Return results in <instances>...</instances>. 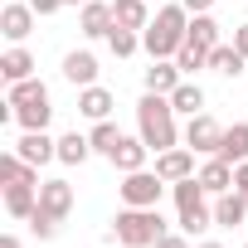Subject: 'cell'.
Masks as SVG:
<instances>
[{"label":"cell","instance_id":"6da1fadb","mask_svg":"<svg viewBox=\"0 0 248 248\" xmlns=\"http://www.w3.org/2000/svg\"><path fill=\"white\" fill-rule=\"evenodd\" d=\"M175 107H170V97L166 93H141V102H137V137L151 146V151H170V146H180V127H175Z\"/></svg>","mask_w":248,"mask_h":248},{"label":"cell","instance_id":"7a4b0ae2","mask_svg":"<svg viewBox=\"0 0 248 248\" xmlns=\"http://www.w3.org/2000/svg\"><path fill=\"white\" fill-rule=\"evenodd\" d=\"M185 34H190V10L175 0V5H161L151 15V25L141 30V49L151 59H175L180 44H185Z\"/></svg>","mask_w":248,"mask_h":248},{"label":"cell","instance_id":"3957f363","mask_svg":"<svg viewBox=\"0 0 248 248\" xmlns=\"http://www.w3.org/2000/svg\"><path fill=\"white\" fill-rule=\"evenodd\" d=\"M161 233H170L166 219H161V209H132V204H127V209L112 219L107 243H122V248H151Z\"/></svg>","mask_w":248,"mask_h":248},{"label":"cell","instance_id":"277c9868","mask_svg":"<svg viewBox=\"0 0 248 248\" xmlns=\"http://www.w3.org/2000/svg\"><path fill=\"white\" fill-rule=\"evenodd\" d=\"M170 195H175V229L180 233H204V229H214V204H209V195H204V185L190 175V180H175L170 185Z\"/></svg>","mask_w":248,"mask_h":248},{"label":"cell","instance_id":"5b68a950","mask_svg":"<svg viewBox=\"0 0 248 248\" xmlns=\"http://www.w3.org/2000/svg\"><path fill=\"white\" fill-rule=\"evenodd\" d=\"M117 195H122V204H132V209H156L161 195H166V180L156 170H127L122 185H117Z\"/></svg>","mask_w":248,"mask_h":248},{"label":"cell","instance_id":"8992f818","mask_svg":"<svg viewBox=\"0 0 248 248\" xmlns=\"http://www.w3.org/2000/svg\"><path fill=\"white\" fill-rule=\"evenodd\" d=\"M219 141H224V127H219L209 112H200V117H190V122H185V146H190L195 156H214V151H219Z\"/></svg>","mask_w":248,"mask_h":248},{"label":"cell","instance_id":"52a82bcc","mask_svg":"<svg viewBox=\"0 0 248 248\" xmlns=\"http://www.w3.org/2000/svg\"><path fill=\"white\" fill-rule=\"evenodd\" d=\"M34 5H30V0H25V5H20V0H10V5L5 10H0V34H5L10 44H25L30 34H34Z\"/></svg>","mask_w":248,"mask_h":248},{"label":"cell","instance_id":"ba28073f","mask_svg":"<svg viewBox=\"0 0 248 248\" xmlns=\"http://www.w3.org/2000/svg\"><path fill=\"white\" fill-rule=\"evenodd\" d=\"M156 175H161L166 185H175V180H190V175H195V151H190V146L156 151Z\"/></svg>","mask_w":248,"mask_h":248},{"label":"cell","instance_id":"9c48e42d","mask_svg":"<svg viewBox=\"0 0 248 248\" xmlns=\"http://www.w3.org/2000/svg\"><path fill=\"white\" fill-rule=\"evenodd\" d=\"M180 83H185V73H180L175 59H151V68L141 73V88H146V93H166V97H170Z\"/></svg>","mask_w":248,"mask_h":248},{"label":"cell","instance_id":"30bf717a","mask_svg":"<svg viewBox=\"0 0 248 248\" xmlns=\"http://www.w3.org/2000/svg\"><path fill=\"white\" fill-rule=\"evenodd\" d=\"M63 78L73 88H93L97 83V54L93 49H68L63 54Z\"/></svg>","mask_w":248,"mask_h":248},{"label":"cell","instance_id":"8fae6325","mask_svg":"<svg viewBox=\"0 0 248 248\" xmlns=\"http://www.w3.org/2000/svg\"><path fill=\"white\" fill-rule=\"evenodd\" d=\"M15 151H20L30 166H49V161H59V141H54L49 132H25V137L15 141Z\"/></svg>","mask_w":248,"mask_h":248},{"label":"cell","instance_id":"7c38bea8","mask_svg":"<svg viewBox=\"0 0 248 248\" xmlns=\"http://www.w3.org/2000/svg\"><path fill=\"white\" fill-rule=\"evenodd\" d=\"M39 209L54 214V219H68L73 214V185L68 180H44L39 185Z\"/></svg>","mask_w":248,"mask_h":248},{"label":"cell","instance_id":"4fadbf2b","mask_svg":"<svg viewBox=\"0 0 248 248\" xmlns=\"http://www.w3.org/2000/svg\"><path fill=\"white\" fill-rule=\"evenodd\" d=\"M112 5H102V0H88L83 5V15H78V30H83V39H107L112 34Z\"/></svg>","mask_w":248,"mask_h":248},{"label":"cell","instance_id":"5bb4252c","mask_svg":"<svg viewBox=\"0 0 248 248\" xmlns=\"http://www.w3.org/2000/svg\"><path fill=\"white\" fill-rule=\"evenodd\" d=\"M112 107H117V97H112L102 83H93V88H78V112H83L88 122H107V117H112Z\"/></svg>","mask_w":248,"mask_h":248},{"label":"cell","instance_id":"9a60e30c","mask_svg":"<svg viewBox=\"0 0 248 248\" xmlns=\"http://www.w3.org/2000/svg\"><path fill=\"white\" fill-rule=\"evenodd\" d=\"M195 180H200V185H204V195L214 200V195L233 190V166H229V161H219V156H209V161L195 170Z\"/></svg>","mask_w":248,"mask_h":248},{"label":"cell","instance_id":"2e32d148","mask_svg":"<svg viewBox=\"0 0 248 248\" xmlns=\"http://www.w3.org/2000/svg\"><path fill=\"white\" fill-rule=\"evenodd\" d=\"M0 78H5V83H25V78H34V54H30L25 44H10L5 54H0Z\"/></svg>","mask_w":248,"mask_h":248},{"label":"cell","instance_id":"e0dca14e","mask_svg":"<svg viewBox=\"0 0 248 248\" xmlns=\"http://www.w3.org/2000/svg\"><path fill=\"white\" fill-rule=\"evenodd\" d=\"M39 204V185H25V180H10L5 185V214L10 219H30Z\"/></svg>","mask_w":248,"mask_h":248},{"label":"cell","instance_id":"ac0fdd59","mask_svg":"<svg viewBox=\"0 0 248 248\" xmlns=\"http://www.w3.org/2000/svg\"><path fill=\"white\" fill-rule=\"evenodd\" d=\"M243 219H248V200H243L238 190L214 195V224H219V229H238Z\"/></svg>","mask_w":248,"mask_h":248},{"label":"cell","instance_id":"d6986e66","mask_svg":"<svg viewBox=\"0 0 248 248\" xmlns=\"http://www.w3.org/2000/svg\"><path fill=\"white\" fill-rule=\"evenodd\" d=\"M214 156L229 161V166H243V161H248V122H233V127H224V141H219Z\"/></svg>","mask_w":248,"mask_h":248},{"label":"cell","instance_id":"ffe728a7","mask_svg":"<svg viewBox=\"0 0 248 248\" xmlns=\"http://www.w3.org/2000/svg\"><path fill=\"white\" fill-rule=\"evenodd\" d=\"M243 68H248V59H243L233 44H214V49H209V73H219V78H243Z\"/></svg>","mask_w":248,"mask_h":248},{"label":"cell","instance_id":"44dd1931","mask_svg":"<svg viewBox=\"0 0 248 248\" xmlns=\"http://www.w3.org/2000/svg\"><path fill=\"white\" fill-rule=\"evenodd\" d=\"M146 156H151V146L141 141V137H122V146H117V156H112V166L127 175V170H146Z\"/></svg>","mask_w":248,"mask_h":248},{"label":"cell","instance_id":"7402d4cb","mask_svg":"<svg viewBox=\"0 0 248 248\" xmlns=\"http://www.w3.org/2000/svg\"><path fill=\"white\" fill-rule=\"evenodd\" d=\"M49 117H54V102H49V97L15 107V122H20V132H49Z\"/></svg>","mask_w":248,"mask_h":248},{"label":"cell","instance_id":"603a6c76","mask_svg":"<svg viewBox=\"0 0 248 248\" xmlns=\"http://www.w3.org/2000/svg\"><path fill=\"white\" fill-rule=\"evenodd\" d=\"M112 20L122 30H146L151 25V10H146V0H112Z\"/></svg>","mask_w":248,"mask_h":248},{"label":"cell","instance_id":"cb8c5ba5","mask_svg":"<svg viewBox=\"0 0 248 248\" xmlns=\"http://www.w3.org/2000/svg\"><path fill=\"white\" fill-rule=\"evenodd\" d=\"M88 156H97L93 151V137H83V132H63L59 137V161L63 166H83Z\"/></svg>","mask_w":248,"mask_h":248},{"label":"cell","instance_id":"d4e9b609","mask_svg":"<svg viewBox=\"0 0 248 248\" xmlns=\"http://www.w3.org/2000/svg\"><path fill=\"white\" fill-rule=\"evenodd\" d=\"M88 137H93V151L112 161V156H117V146H122V137H127V132H122L117 122L107 117V122H93V132H88Z\"/></svg>","mask_w":248,"mask_h":248},{"label":"cell","instance_id":"484cf974","mask_svg":"<svg viewBox=\"0 0 248 248\" xmlns=\"http://www.w3.org/2000/svg\"><path fill=\"white\" fill-rule=\"evenodd\" d=\"M170 107L185 112V117H200V112H204V88H200L195 78H185V83L170 93Z\"/></svg>","mask_w":248,"mask_h":248},{"label":"cell","instance_id":"4316f807","mask_svg":"<svg viewBox=\"0 0 248 248\" xmlns=\"http://www.w3.org/2000/svg\"><path fill=\"white\" fill-rule=\"evenodd\" d=\"M175 63H180V73H185V78H195V73H204V68H209V49H204V44H195V39H185V44H180V54H175Z\"/></svg>","mask_w":248,"mask_h":248},{"label":"cell","instance_id":"83f0119b","mask_svg":"<svg viewBox=\"0 0 248 248\" xmlns=\"http://www.w3.org/2000/svg\"><path fill=\"white\" fill-rule=\"evenodd\" d=\"M185 39H195V44H204V49L224 44V34H219V20H214V15H190V34H185Z\"/></svg>","mask_w":248,"mask_h":248},{"label":"cell","instance_id":"f1b7e54d","mask_svg":"<svg viewBox=\"0 0 248 248\" xmlns=\"http://www.w3.org/2000/svg\"><path fill=\"white\" fill-rule=\"evenodd\" d=\"M107 49H112V59H132V54L141 49V30H122V25H112Z\"/></svg>","mask_w":248,"mask_h":248},{"label":"cell","instance_id":"f546056e","mask_svg":"<svg viewBox=\"0 0 248 248\" xmlns=\"http://www.w3.org/2000/svg\"><path fill=\"white\" fill-rule=\"evenodd\" d=\"M39 97H49V88H44L39 78H25V83H10V93H5V102H10V107H25V102H39Z\"/></svg>","mask_w":248,"mask_h":248},{"label":"cell","instance_id":"4dcf8cb0","mask_svg":"<svg viewBox=\"0 0 248 248\" xmlns=\"http://www.w3.org/2000/svg\"><path fill=\"white\" fill-rule=\"evenodd\" d=\"M25 224H30V233H34V238H44V243H49V238H59V224H63V219H54V214H44V209L34 204V214H30Z\"/></svg>","mask_w":248,"mask_h":248},{"label":"cell","instance_id":"1f68e13d","mask_svg":"<svg viewBox=\"0 0 248 248\" xmlns=\"http://www.w3.org/2000/svg\"><path fill=\"white\" fill-rule=\"evenodd\" d=\"M151 248H190V233H161Z\"/></svg>","mask_w":248,"mask_h":248},{"label":"cell","instance_id":"d6a6232c","mask_svg":"<svg viewBox=\"0 0 248 248\" xmlns=\"http://www.w3.org/2000/svg\"><path fill=\"white\" fill-rule=\"evenodd\" d=\"M233 49L248 59V20H243V25H233Z\"/></svg>","mask_w":248,"mask_h":248},{"label":"cell","instance_id":"836d02e7","mask_svg":"<svg viewBox=\"0 0 248 248\" xmlns=\"http://www.w3.org/2000/svg\"><path fill=\"white\" fill-rule=\"evenodd\" d=\"M233 190L248 200V161H243V166H233Z\"/></svg>","mask_w":248,"mask_h":248},{"label":"cell","instance_id":"e575fe53","mask_svg":"<svg viewBox=\"0 0 248 248\" xmlns=\"http://www.w3.org/2000/svg\"><path fill=\"white\" fill-rule=\"evenodd\" d=\"M30 5H34V15H59L63 0H30Z\"/></svg>","mask_w":248,"mask_h":248},{"label":"cell","instance_id":"d590c367","mask_svg":"<svg viewBox=\"0 0 248 248\" xmlns=\"http://www.w3.org/2000/svg\"><path fill=\"white\" fill-rule=\"evenodd\" d=\"M180 5H185L190 15H209V10H214V0H180Z\"/></svg>","mask_w":248,"mask_h":248},{"label":"cell","instance_id":"8d00e7d4","mask_svg":"<svg viewBox=\"0 0 248 248\" xmlns=\"http://www.w3.org/2000/svg\"><path fill=\"white\" fill-rule=\"evenodd\" d=\"M0 248H25V243H20L15 233H5V238H0Z\"/></svg>","mask_w":248,"mask_h":248},{"label":"cell","instance_id":"74e56055","mask_svg":"<svg viewBox=\"0 0 248 248\" xmlns=\"http://www.w3.org/2000/svg\"><path fill=\"white\" fill-rule=\"evenodd\" d=\"M195 248H224V243H214V238H204V243H195Z\"/></svg>","mask_w":248,"mask_h":248},{"label":"cell","instance_id":"f35d334b","mask_svg":"<svg viewBox=\"0 0 248 248\" xmlns=\"http://www.w3.org/2000/svg\"><path fill=\"white\" fill-rule=\"evenodd\" d=\"M63 5H88V0H63Z\"/></svg>","mask_w":248,"mask_h":248},{"label":"cell","instance_id":"ab89813d","mask_svg":"<svg viewBox=\"0 0 248 248\" xmlns=\"http://www.w3.org/2000/svg\"><path fill=\"white\" fill-rule=\"evenodd\" d=\"M243 248H248V243H243Z\"/></svg>","mask_w":248,"mask_h":248}]
</instances>
